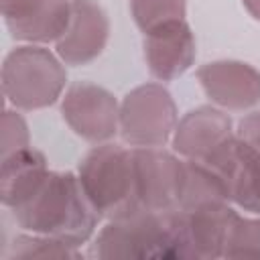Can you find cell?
Segmentation results:
<instances>
[{
	"label": "cell",
	"mask_w": 260,
	"mask_h": 260,
	"mask_svg": "<svg viewBox=\"0 0 260 260\" xmlns=\"http://www.w3.org/2000/svg\"><path fill=\"white\" fill-rule=\"evenodd\" d=\"M12 215L24 232L51 236L75 248L95 236L102 219L83 193L77 175L69 171H49L37 193L14 207Z\"/></svg>",
	"instance_id": "6da1fadb"
},
{
	"label": "cell",
	"mask_w": 260,
	"mask_h": 260,
	"mask_svg": "<svg viewBox=\"0 0 260 260\" xmlns=\"http://www.w3.org/2000/svg\"><path fill=\"white\" fill-rule=\"evenodd\" d=\"M89 258L98 260H175L173 211L136 207L114 219L93 236Z\"/></svg>",
	"instance_id": "7a4b0ae2"
},
{
	"label": "cell",
	"mask_w": 260,
	"mask_h": 260,
	"mask_svg": "<svg viewBox=\"0 0 260 260\" xmlns=\"http://www.w3.org/2000/svg\"><path fill=\"white\" fill-rule=\"evenodd\" d=\"M77 179L102 219H114L138 207L134 152L122 144H95L77 167Z\"/></svg>",
	"instance_id": "3957f363"
},
{
	"label": "cell",
	"mask_w": 260,
	"mask_h": 260,
	"mask_svg": "<svg viewBox=\"0 0 260 260\" xmlns=\"http://www.w3.org/2000/svg\"><path fill=\"white\" fill-rule=\"evenodd\" d=\"M67 69L43 45H20L2 61V91L16 110H43L63 98Z\"/></svg>",
	"instance_id": "277c9868"
},
{
	"label": "cell",
	"mask_w": 260,
	"mask_h": 260,
	"mask_svg": "<svg viewBox=\"0 0 260 260\" xmlns=\"http://www.w3.org/2000/svg\"><path fill=\"white\" fill-rule=\"evenodd\" d=\"M201 165L221 179L234 205L260 215V112L246 114L238 122L234 140Z\"/></svg>",
	"instance_id": "5b68a950"
},
{
	"label": "cell",
	"mask_w": 260,
	"mask_h": 260,
	"mask_svg": "<svg viewBox=\"0 0 260 260\" xmlns=\"http://www.w3.org/2000/svg\"><path fill=\"white\" fill-rule=\"evenodd\" d=\"M179 116L162 83H142L120 102V136L132 148H156L171 142Z\"/></svg>",
	"instance_id": "8992f818"
},
{
	"label": "cell",
	"mask_w": 260,
	"mask_h": 260,
	"mask_svg": "<svg viewBox=\"0 0 260 260\" xmlns=\"http://www.w3.org/2000/svg\"><path fill=\"white\" fill-rule=\"evenodd\" d=\"M230 201H211L173 209L177 258H223L228 232L236 219Z\"/></svg>",
	"instance_id": "52a82bcc"
},
{
	"label": "cell",
	"mask_w": 260,
	"mask_h": 260,
	"mask_svg": "<svg viewBox=\"0 0 260 260\" xmlns=\"http://www.w3.org/2000/svg\"><path fill=\"white\" fill-rule=\"evenodd\" d=\"M65 124L91 144L110 142L120 132V104L112 91L91 81L71 83L61 98Z\"/></svg>",
	"instance_id": "ba28073f"
},
{
	"label": "cell",
	"mask_w": 260,
	"mask_h": 260,
	"mask_svg": "<svg viewBox=\"0 0 260 260\" xmlns=\"http://www.w3.org/2000/svg\"><path fill=\"white\" fill-rule=\"evenodd\" d=\"M138 207L173 211L179 205L185 160L179 154L156 148H132Z\"/></svg>",
	"instance_id": "9c48e42d"
},
{
	"label": "cell",
	"mask_w": 260,
	"mask_h": 260,
	"mask_svg": "<svg viewBox=\"0 0 260 260\" xmlns=\"http://www.w3.org/2000/svg\"><path fill=\"white\" fill-rule=\"evenodd\" d=\"M236 136L232 118L213 106H199L187 112L173 132V152L185 160L209 162Z\"/></svg>",
	"instance_id": "30bf717a"
},
{
	"label": "cell",
	"mask_w": 260,
	"mask_h": 260,
	"mask_svg": "<svg viewBox=\"0 0 260 260\" xmlns=\"http://www.w3.org/2000/svg\"><path fill=\"white\" fill-rule=\"evenodd\" d=\"M203 93L217 108L244 112L260 104V71L244 61L219 59L197 69Z\"/></svg>",
	"instance_id": "8fae6325"
},
{
	"label": "cell",
	"mask_w": 260,
	"mask_h": 260,
	"mask_svg": "<svg viewBox=\"0 0 260 260\" xmlns=\"http://www.w3.org/2000/svg\"><path fill=\"white\" fill-rule=\"evenodd\" d=\"M110 39V18L95 0H71L67 30L55 43V53L65 65L83 67L95 61Z\"/></svg>",
	"instance_id": "7c38bea8"
},
{
	"label": "cell",
	"mask_w": 260,
	"mask_h": 260,
	"mask_svg": "<svg viewBox=\"0 0 260 260\" xmlns=\"http://www.w3.org/2000/svg\"><path fill=\"white\" fill-rule=\"evenodd\" d=\"M142 53L154 79L173 81L181 77L187 69H191L197 55L195 35L187 18L173 20L144 32Z\"/></svg>",
	"instance_id": "4fadbf2b"
},
{
	"label": "cell",
	"mask_w": 260,
	"mask_h": 260,
	"mask_svg": "<svg viewBox=\"0 0 260 260\" xmlns=\"http://www.w3.org/2000/svg\"><path fill=\"white\" fill-rule=\"evenodd\" d=\"M49 175L47 158L41 150L26 146L2 156L0 167V201L4 207H18L28 201Z\"/></svg>",
	"instance_id": "5bb4252c"
},
{
	"label": "cell",
	"mask_w": 260,
	"mask_h": 260,
	"mask_svg": "<svg viewBox=\"0 0 260 260\" xmlns=\"http://www.w3.org/2000/svg\"><path fill=\"white\" fill-rule=\"evenodd\" d=\"M71 18V0H41L28 14L4 20L10 37L24 45L57 43L67 30Z\"/></svg>",
	"instance_id": "9a60e30c"
},
{
	"label": "cell",
	"mask_w": 260,
	"mask_h": 260,
	"mask_svg": "<svg viewBox=\"0 0 260 260\" xmlns=\"http://www.w3.org/2000/svg\"><path fill=\"white\" fill-rule=\"evenodd\" d=\"M85 254L63 242V240H57V238H51V236H43V234H32V232H26V234H18L12 244H10V250L6 252V258L8 260H30V258H83Z\"/></svg>",
	"instance_id": "2e32d148"
},
{
	"label": "cell",
	"mask_w": 260,
	"mask_h": 260,
	"mask_svg": "<svg viewBox=\"0 0 260 260\" xmlns=\"http://www.w3.org/2000/svg\"><path fill=\"white\" fill-rule=\"evenodd\" d=\"M130 12L136 26L144 32L187 16V0H130Z\"/></svg>",
	"instance_id": "e0dca14e"
},
{
	"label": "cell",
	"mask_w": 260,
	"mask_h": 260,
	"mask_svg": "<svg viewBox=\"0 0 260 260\" xmlns=\"http://www.w3.org/2000/svg\"><path fill=\"white\" fill-rule=\"evenodd\" d=\"M223 258H260V217L236 215L225 238Z\"/></svg>",
	"instance_id": "ac0fdd59"
},
{
	"label": "cell",
	"mask_w": 260,
	"mask_h": 260,
	"mask_svg": "<svg viewBox=\"0 0 260 260\" xmlns=\"http://www.w3.org/2000/svg\"><path fill=\"white\" fill-rule=\"evenodd\" d=\"M30 146V134L18 110H4L0 130V156H8L20 148Z\"/></svg>",
	"instance_id": "d6986e66"
},
{
	"label": "cell",
	"mask_w": 260,
	"mask_h": 260,
	"mask_svg": "<svg viewBox=\"0 0 260 260\" xmlns=\"http://www.w3.org/2000/svg\"><path fill=\"white\" fill-rule=\"evenodd\" d=\"M41 0H0L4 20H14L28 14Z\"/></svg>",
	"instance_id": "ffe728a7"
},
{
	"label": "cell",
	"mask_w": 260,
	"mask_h": 260,
	"mask_svg": "<svg viewBox=\"0 0 260 260\" xmlns=\"http://www.w3.org/2000/svg\"><path fill=\"white\" fill-rule=\"evenodd\" d=\"M242 4L254 20H260V0H242Z\"/></svg>",
	"instance_id": "44dd1931"
}]
</instances>
